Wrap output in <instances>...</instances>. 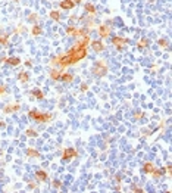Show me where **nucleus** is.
<instances>
[{
	"label": "nucleus",
	"mask_w": 172,
	"mask_h": 193,
	"mask_svg": "<svg viewBox=\"0 0 172 193\" xmlns=\"http://www.w3.org/2000/svg\"><path fill=\"white\" fill-rule=\"evenodd\" d=\"M86 12L88 13V15H96V7H94V4L87 3L86 4Z\"/></svg>",
	"instance_id": "obj_18"
},
{
	"label": "nucleus",
	"mask_w": 172,
	"mask_h": 193,
	"mask_svg": "<svg viewBox=\"0 0 172 193\" xmlns=\"http://www.w3.org/2000/svg\"><path fill=\"white\" fill-rule=\"evenodd\" d=\"M74 1H75V4H77V3H78V1H81V0H74Z\"/></svg>",
	"instance_id": "obj_34"
},
{
	"label": "nucleus",
	"mask_w": 172,
	"mask_h": 193,
	"mask_svg": "<svg viewBox=\"0 0 172 193\" xmlns=\"http://www.w3.org/2000/svg\"><path fill=\"white\" fill-rule=\"evenodd\" d=\"M27 136H28V137H37V136H38V133H37V131H34V130H31V128H30V130L27 131Z\"/></svg>",
	"instance_id": "obj_27"
},
{
	"label": "nucleus",
	"mask_w": 172,
	"mask_h": 193,
	"mask_svg": "<svg viewBox=\"0 0 172 193\" xmlns=\"http://www.w3.org/2000/svg\"><path fill=\"white\" fill-rule=\"evenodd\" d=\"M155 164L153 162H146L144 165H143V171L146 173V174H152L153 171H155Z\"/></svg>",
	"instance_id": "obj_9"
},
{
	"label": "nucleus",
	"mask_w": 172,
	"mask_h": 193,
	"mask_svg": "<svg viewBox=\"0 0 172 193\" xmlns=\"http://www.w3.org/2000/svg\"><path fill=\"white\" fill-rule=\"evenodd\" d=\"M157 43H159V46H160V47H163V49H165V47H168V40H166V38H160Z\"/></svg>",
	"instance_id": "obj_26"
},
{
	"label": "nucleus",
	"mask_w": 172,
	"mask_h": 193,
	"mask_svg": "<svg viewBox=\"0 0 172 193\" xmlns=\"http://www.w3.org/2000/svg\"><path fill=\"white\" fill-rule=\"evenodd\" d=\"M133 192H143L140 187H137V186H133Z\"/></svg>",
	"instance_id": "obj_31"
},
{
	"label": "nucleus",
	"mask_w": 172,
	"mask_h": 193,
	"mask_svg": "<svg viewBox=\"0 0 172 193\" xmlns=\"http://www.w3.org/2000/svg\"><path fill=\"white\" fill-rule=\"evenodd\" d=\"M147 46H149V40H147L146 37H144V38H141V40L137 43V47H140V49H146Z\"/></svg>",
	"instance_id": "obj_20"
},
{
	"label": "nucleus",
	"mask_w": 172,
	"mask_h": 193,
	"mask_svg": "<svg viewBox=\"0 0 172 193\" xmlns=\"http://www.w3.org/2000/svg\"><path fill=\"white\" fill-rule=\"evenodd\" d=\"M78 153H77V150L74 149V147H69V149H65L63 150V155H62V159L63 161H71L72 158H75Z\"/></svg>",
	"instance_id": "obj_6"
},
{
	"label": "nucleus",
	"mask_w": 172,
	"mask_h": 193,
	"mask_svg": "<svg viewBox=\"0 0 172 193\" xmlns=\"http://www.w3.org/2000/svg\"><path fill=\"white\" fill-rule=\"evenodd\" d=\"M6 93V86H0V94H4Z\"/></svg>",
	"instance_id": "obj_30"
},
{
	"label": "nucleus",
	"mask_w": 172,
	"mask_h": 193,
	"mask_svg": "<svg viewBox=\"0 0 172 193\" xmlns=\"http://www.w3.org/2000/svg\"><path fill=\"white\" fill-rule=\"evenodd\" d=\"M27 155L28 156H34V158H40V153L35 149H27Z\"/></svg>",
	"instance_id": "obj_21"
},
{
	"label": "nucleus",
	"mask_w": 172,
	"mask_h": 193,
	"mask_svg": "<svg viewBox=\"0 0 172 193\" xmlns=\"http://www.w3.org/2000/svg\"><path fill=\"white\" fill-rule=\"evenodd\" d=\"M28 19H30V21H35V19H37V15H30V16H28Z\"/></svg>",
	"instance_id": "obj_32"
},
{
	"label": "nucleus",
	"mask_w": 172,
	"mask_h": 193,
	"mask_svg": "<svg viewBox=\"0 0 172 193\" xmlns=\"http://www.w3.org/2000/svg\"><path fill=\"white\" fill-rule=\"evenodd\" d=\"M152 174H153L155 178H159L160 176H163V170H162V168H155V171H153Z\"/></svg>",
	"instance_id": "obj_23"
},
{
	"label": "nucleus",
	"mask_w": 172,
	"mask_h": 193,
	"mask_svg": "<svg viewBox=\"0 0 172 193\" xmlns=\"http://www.w3.org/2000/svg\"><path fill=\"white\" fill-rule=\"evenodd\" d=\"M28 117H30L31 120L37 121V123H49V121L52 120V115H50V114H44V112H40V111H37V109L30 111V112H28Z\"/></svg>",
	"instance_id": "obj_2"
},
{
	"label": "nucleus",
	"mask_w": 172,
	"mask_h": 193,
	"mask_svg": "<svg viewBox=\"0 0 172 193\" xmlns=\"http://www.w3.org/2000/svg\"><path fill=\"white\" fill-rule=\"evenodd\" d=\"M87 90H88V84H86V83H84V84L81 86V91L84 93V91H87Z\"/></svg>",
	"instance_id": "obj_29"
},
{
	"label": "nucleus",
	"mask_w": 172,
	"mask_h": 193,
	"mask_svg": "<svg viewBox=\"0 0 172 193\" xmlns=\"http://www.w3.org/2000/svg\"><path fill=\"white\" fill-rule=\"evenodd\" d=\"M74 6H75V1H74V0H62V1H60V7H62V9H72V7H74Z\"/></svg>",
	"instance_id": "obj_10"
},
{
	"label": "nucleus",
	"mask_w": 172,
	"mask_h": 193,
	"mask_svg": "<svg viewBox=\"0 0 172 193\" xmlns=\"http://www.w3.org/2000/svg\"><path fill=\"white\" fill-rule=\"evenodd\" d=\"M88 44H90V37L86 34L81 40H80V41H78V43H77V44H75V46H77V47H87Z\"/></svg>",
	"instance_id": "obj_11"
},
{
	"label": "nucleus",
	"mask_w": 172,
	"mask_h": 193,
	"mask_svg": "<svg viewBox=\"0 0 172 193\" xmlns=\"http://www.w3.org/2000/svg\"><path fill=\"white\" fill-rule=\"evenodd\" d=\"M4 62L9 64L10 67H18V65L21 64V59H19V58H6Z\"/></svg>",
	"instance_id": "obj_13"
},
{
	"label": "nucleus",
	"mask_w": 172,
	"mask_h": 193,
	"mask_svg": "<svg viewBox=\"0 0 172 193\" xmlns=\"http://www.w3.org/2000/svg\"><path fill=\"white\" fill-rule=\"evenodd\" d=\"M35 177H37L38 181H46V180H47V173L43 171V170H38V171L35 173Z\"/></svg>",
	"instance_id": "obj_16"
},
{
	"label": "nucleus",
	"mask_w": 172,
	"mask_h": 193,
	"mask_svg": "<svg viewBox=\"0 0 172 193\" xmlns=\"http://www.w3.org/2000/svg\"><path fill=\"white\" fill-rule=\"evenodd\" d=\"M18 109H19V105H7V106H4L3 108V112L4 114H12V112H16Z\"/></svg>",
	"instance_id": "obj_14"
},
{
	"label": "nucleus",
	"mask_w": 172,
	"mask_h": 193,
	"mask_svg": "<svg viewBox=\"0 0 172 193\" xmlns=\"http://www.w3.org/2000/svg\"><path fill=\"white\" fill-rule=\"evenodd\" d=\"M112 44L116 47V49H124L127 44H128V38H125V37H121V35H115L113 38H112Z\"/></svg>",
	"instance_id": "obj_4"
},
{
	"label": "nucleus",
	"mask_w": 172,
	"mask_h": 193,
	"mask_svg": "<svg viewBox=\"0 0 172 193\" xmlns=\"http://www.w3.org/2000/svg\"><path fill=\"white\" fill-rule=\"evenodd\" d=\"M31 33H33V35H41V33H43V28H41V25L40 24H34L33 25V30H31Z\"/></svg>",
	"instance_id": "obj_17"
},
{
	"label": "nucleus",
	"mask_w": 172,
	"mask_h": 193,
	"mask_svg": "<svg viewBox=\"0 0 172 193\" xmlns=\"http://www.w3.org/2000/svg\"><path fill=\"white\" fill-rule=\"evenodd\" d=\"M7 41H9V35L0 34V44H7Z\"/></svg>",
	"instance_id": "obj_24"
},
{
	"label": "nucleus",
	"mask_w": 172,
	"mask_h": 193,
	"mask_svg": "<svg viewBox=\"0 0 172 193\" xmlns=\"http://www.w3.org/2000/svg\"><path fill=\"white\" fill-rule=\"evenodd\" d=\"M91 47H93L94 52H102L104 49V44L100 40H96V41H91Z\"/></svg>",
	"instance_id": "obj_8"
},
{
	"label": "nucleus",
	"mask_w": 172,
	"mask_h": 193,
	"mask_svg": "<svg viewBox=\"0 0 172 193\" xmlns=\"http://www.w3.org/2000/svg\"><path fill=\"white\" fill-rule=\"evenodd\" d=\"M18 78H19V81L21 83H28L30 81V74L27 72V71H22V72H19V75H18Z\"/></svg>",
	"instance_id": "obj_12"
},
{
	"label": "nucleus",
	"mask_w": 172,
	"mask_h": 193,
	"mask_svg": "<svg viewBox=\"0 0 172 193\" xmlns=\"http://www.w3.org/2000/svg\"><path fill=\"white\" fill-rule=\"evenodd\" d=\"M75 31H77V28L74 25H71V27L66 28V34H69V35H75Z\"/></svg>",
	"instance_id": "obj_25"
},
{
	"label": "nucleus",
	"mask_w": 172,
	"mask_h": 193,
	"mask_svg": "<svg viewBox=\"0 0 172 193\" xmlns=\"http://www.w3.org/2000/svg\"><path fill=\"white\" fill-rule=\"evenodd\" d=\"M60 74H62V71H60V70L53 68V70L50 71V78H52L53 81H57V80L60 78Z\"/></svg>",
	"instance_id": "obj_15"
},
{
	"label": "nucleus",
	"mask_w": 172,
	"mask_h": 193,
	"mask_svg": "<svg viewBox=\"0 0 172 193\" xmlns=\"http://www.w3.org/2000/svg\"><path fill=\"white\" fill-rule=\"evenodd\" d=\"M31 94H34V97H37L38 100H41V99H44V94H43V91L40 90V88H35L31 91Z\"/></svg>",
	"instance_id": "obj_19"
},
{
	"label": "nucleus",
	"mask_w": 172,
	"mask_h": 193,
	"mask_svg": "<svg viewBox=\"0 0 172 193\" xmlns=\"http://www.w3.org/2000/svg\"><path fill=\"white\" fill-rule=\"evenodd\" d=\"M166 173H168V174H171V167H169V165L166 167Z\"/></svg>",
	"instance_id": "obj_33"
},
{
	"label": "nucleus",
	"mask_w": 172,
	"mask_h": 193,
	"mask_svg": "<svg viewBox=\"0 0 172 193\" xmlns=\"http://www.w3.org/2000/svg\"><path fill=\"white\" fill-rule=\"evenodd\" d=\"M112 33V30H110V25H107V24H102L100 27H99V35L102 37V38H106V37H109Z\"/></svg>",
	"instance_id": "obj_5"
},
{
	"label": "nucleus",
	"mask_w": 172,
	"mask_h": 193,
	"mask_svg": "<svg viewBox=\"0 0 172 193\" xmlns=\"http://www.w3.org/2000/svg\"><path fill=\"white\" fill-rule=\"evenodd\" d=\"M66 53L71 58V65H74V64H77V62H80V61H83V59L87 58V47H77V46H74Z\"/></svg>",
	"instance_id": "obj_1"
},
{
	"label": "nucleus",
	"mask_w": 172,
	"mask_h": 193,
	"mask_svg": "<svg viewBox=\"0 0 172 193\" xmlns=\"http://www.w3.org/2000/svg\"><path fill=\"white\" fill-rule=\"evenodd\" d=\"M50 18H52L53 21H59V19H60V12L52 10V12H50Z\"/></svg>",
	"instance_id": "obj_22"
},
{
	"label": "nucleus",
	"mask_w": 172,
	"mask_h": 193,
	"mask_svg": "<svg viewBox=\"0 0 172 193\" xmlns=\"http://www.w3.org/2000/svg\"><path fill=\"white\" fill-rule=\"evenodd\" d=\"M93 74H94L96 77H99V78L104 77V75L107 74V65H106V62L97 61V62L94 64V67H93Z\"/></svg>",
	"instance_id": "obj_3"
},
{
	"label": "nucleus",
	"mask_w": 172,
	"mask_h": 193,
	"mask_svg": "<svg viewBox=\"0 0 172 193\" xmlns=\"http://www.w3.org/2000/svg\"><path fill=\"white\" fill-rule=\"evenodd\" d=\"M53 187H54V189H59V187H60V181H59V180H54V181H53Z\"/></svg>",
	"instance_id": "obj_28"
},
{
	"label": "nucleus",
	"mask_w": 172,
	"mask_h": 193,
	"mask_svg": "<svg viewBox=\"0 0 172 193\" xmlns=\"http://www.w3.org/2000/svg\"><path fill=\"white\" fill-rule=\"evenodd\" d=\"M59 80H62L63 83H72V80H74V74H71V72H62L60 74V78Z\"/></svg>",
	"instance_id": "obj_7"
}]
</instances>
